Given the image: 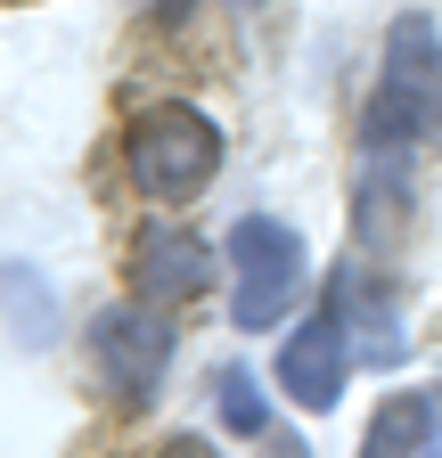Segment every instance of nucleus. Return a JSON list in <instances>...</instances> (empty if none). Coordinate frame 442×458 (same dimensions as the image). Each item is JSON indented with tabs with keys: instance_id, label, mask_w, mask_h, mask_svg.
<instances>
[{
	"instance_id": "20e7f679",
	"label": "nucleus",
	"mask_w": 442,
	"mask_h": 458,
	"mask_svg": "<svg viewBox=\"0 0 442 458\" xmlns=\"http://www.w3.org/2000/svg\"><path fill=\"white\" fill-rule=\"evenodd\" d=\"M90 360L123 385V401H148L156 377H164V360H173V327H164L156 311L115 303V311H98V319H90Z\"/></svg>"
},
{
	"instance_id": "6e6552de",
	"label": "nucleus",
	"mask_w": 442,
	"mask_h": 458,
	"mask_svg": "<svg viewBox=\"0 0 442 458\" xmlns=\"http://www.w3.org/2000/svg\"><path fill=\"white\" fill-rule=\"evenodd\" d=\"M0 303H9L17 344H49V335H58V295H49L25 262H0Z\"/></svg>"
},
{
	"instance_id": "9d476101",
	"label": "nucleus",
	"mask_w": 442,
	"mask_h": 458,
	"mask_svg": "<svg viewBox=\"0 0 442 458\" xmlns=\"http://www.w3.org/2000/svg\"><path fill=\"white\" fill-rule=\"evenodd\" d=\"M156 458H213V442H205V434H173Z\"/></svg>"
},
{
	"instance_id": "0eeeda50",
	"label": "nucleus",
	"mask_w": 442,
	"mask_h": 458,
	"mask_svg": "<svg viewBox=\"0 0 442 458\" xmlns=\"http://www.w3.org/2000/svg\"><path fill=\"white\" fill-rule=\"evenodd\" d=\"M434 442V393H385L361 434V458H418Z\"/></svg>"
},
{
	"instance_id": "f257e3e1",
	"label": "nucleus",
	"mask_w": 442,
	"mask_h": 458,
	"mask_svg": "<svg viewBox=\"0 0 442 458\" xmlns=\"http://www.w3.org/2000/svg\"><path fill=\"white\" fill-rule=\"evenodd\" d=\"M361 140H369V156H410V148L442 140V33H434V17H394Z\"/></svg>"
},
{
	"instance_id": "1a4fd4ad",
	"label": "nucleus",
	"mask_w": 442,
	"mask_h": 458,
	"mask_svg": "<svg viewBox=\"0 0 442 458\" xmlns=\"http://www.w3.org/2000/svg\"><path fill=\"white\" fill-rule=\"evenodd\" d=\"M213 410H221V426H230V434H262V426H270L262 385H254L246 369H221V377H213Z\"/></svg>"
},
{
	"instance_id": "7ed1b4c3",
	"label": "nucleus",
	"mask_w": 442,
	"mask_h": 458,
	"mask_svg": "<svg viewBox=\"0 0 442 458\" xmlns=\"http://www.w3.org/2000/svg\"><path fill=\"white\" fill-rule=\"evenodd\" d=\"M123 164H132L140 197L181 205V197H197L221 172V131L205 123L197 106H148L140 123L123 131Z\"/></svg>"
},
{
	"instance_id": "39448f33",
	"label": "nucleus",
	"mask_w": 442,
	"mask_h": 458,
	"mask_svg": "<svg viewBox=\"0 0 442 458\" xmlns=\"http://www.w3.org/2000/svg\"><path fill=\"white\" fill-rule=\"evenodd\" d=\"M344 369H353V344H344V319L336 311H327V319H303L287 335V352H279V385H287L295 410H311V418L344 401Z\"/></svg>"
},
{
	"instance_id": "9b49d317",
	"label": "nucleus",
	"mask_w": 442,
	"mask_h": 458,
	"mask_svg": "<svg viewBox=\"0 0 442 458\" xmlns=\"http://www.w3.org/2000/svg\"><path fill=\"white\" fill-rule=\"evenodd\" d=\"M434 426H442V393H434ZM434 458H442V434H434Z\"/></svg>"
},
{
	"instance_id": "f03ea898",
	"label": "nucleus",
	"mask_w": 442,
	"mask_h": 458,
	"mask_svg": "<svg viewBox=\"0 0 442 458\" xmlns=\"http://www.w3.org/2000/svg\"><path fill=\"white\" fill-rule=\"evenodd\" d=\"M230 262H238V295H230V319L238 335H262V327H279L295 303H303V278H311V254L287 221H270V213H246L230 229Z\"/></svg>"
},
{
	"instance_id": "423d86ee",
	"label": "nucleus",
	"mask_w": 442,
	"mask_h": 458,
	"mask_svg": "<svg viewBox=\"0 0 442 458\" xmlns=\"http://www.w3.org/2000/svg\"><path fill=\"white\" fill-rule=\"evenodd\" d=\"M132 286H140V303H189V295L213 286V254L189 238V229L148 221L132 238Z\"/></svg>"
}]
</instances>
